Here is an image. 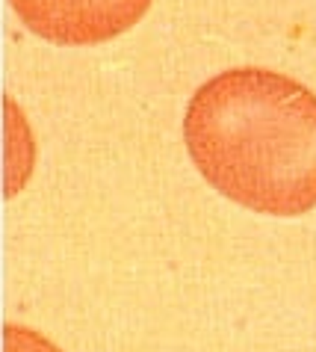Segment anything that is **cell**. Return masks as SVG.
Segmentation results:
<instances>
[{
    "label": "cell",
    "instance_id": "4",
    "mask_svg": "<svg viewBox=\"0 0 316 352\" xmlns=\"http://www.w3.org/2000/svg\"><path fill=\"white\" fill-rule=\"evenodd\" d=\"M3 352H63L54 340H47L42 331L6 322L3 326Z\"/></svg>",
    "mask_w": 316,
    "mask_h": 352
},
{
    "label": "cell",
    "instance_id": "2",
    "mask_svg": "<svg viewBox=\"0 0 316 352\" xmlns=\"http://www.w3.org/2000/svg\"><path fill=\"white\" fill-rule=\"evenodd\" d=\"M33 36L63 47L104 45L142 21L154 0H6Z\"/></svg>",
    "mask_w": 316,
    "mask_h": 352
},
{
    "label": "cell",
    "instance_id": "3",
    "mask_svg": "<svg viewBox=\"0 0 316 352\" xmlns=\"http://www.w3.org/2000/svg\"><path fill=\"white\" fill-rule=\"evenodd\" d=\"M33 131H30L21 107L9 95H3V199H12L27 187L30 175H33Z\"/></svg>",
    "mask_w": 316,
    "mask_h": 352
},
{
    "label": "cell",
    "instance_id": "1",
    "mask_svg": "<svg viewBox=\"0 0 316 352\" xmlns=\"http://www.w3.org/2000/svg\"><path fill=\"white\" fill-rule=\"evenodd\" d=\"M183 142L201 178L245 210L316 208V95L287 74L242 65L210 77L186 104Z\"/></svg>",
    "mask_w": 316,
    "mask_h": 352
}]
</instances>
